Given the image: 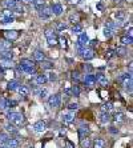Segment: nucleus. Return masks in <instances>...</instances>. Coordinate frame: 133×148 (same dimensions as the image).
Returning <instances> with one entry per match:
<instances>
[{
  "instance_id": "obj_8",
  "label": "nucleus",
  "mask_w": 133,
  "mask_h": 148,
  "mask_svg": "<svg viewBox=\"0 0 133 148\" xmlns=\"http://www.w3.org/2000/svg\"><path fill=\"white\" fill-rule=\"evenodd\" d=\"M96 82H97L100 86H102V87H106L108 86V79H106V76L104 74H96Z\"/></svg>"
},
{
  "instance_id": "obj_59",
  "label": "nucleus",
  "mask_w": 133,
  "mask_h": 148,
  "mask_svg": "<svg viewBox=\"0 0 133 148\" xmlns=\"http://www.w3.org/2000/svg\"><path fill=\"white\" fill-rule=\"evenodd\" d=\"M97 8L100 9V11H102V9H104V5H102L101 3H98V4H97Z\"/></svg>"
},
{
  "instance_id": "obj_10",
  "label": "nucleus",
  "mask_w": 133,
  "mask_h": 148,
  "mask_svg": "<svg viewBox=\"0 0 133 148\" xmlns=\"http://www.w3.org/2000/svg\"><path fill=\"white\" fill-rule=\"evenodd\" d=\"M89 39H88V35L87 34H84V32H81L79 35V45H81V47H85L87 44H88Z\"/></svg>"
},
{
  "instance_id": "obj_26",
  "label": "nucleus",
  "mask_w": 133,
  "mask_h": 148,
  "mask_svg": "<svg viewBox=\"0 0 133 148\" xmlns=\"http://www.w3.org/2000/svg\"><path fill=\"white\" fill-rule=\"evenodd\" d=\"M33 59H35V60H37V61L44 60V53L37 49V51H35V52H33Z\"/></svg>"
},
{
  "instance_id": "obj_1",
  "label": "nucleus",
  "mask_w": 133,
  "mask_h": 148,
  "mask_svg": "<svg viewBox=\"0 0 133 148\" xmlns=\"http://www.w3.org/2000/svg\"><path fill=\"white\" fill-rule=\"evenodd\" d=\"M7 119L16 127H20V126H24L25 124V118L20 112H8L7 113Z\"/></svg>"
},
{
  "instance_id": "obj_14",
  "label": "nucleus",
  "mask_w": 133,
  "mask_h": 148,
  "mask_svg": "<svg viewBox=\"0 0 133 148\" xmlns=\"http://www.w3.org/2000/svg\"><path fill=\"white\" fill-rule=\"evenodd\" d=\"M113 122L117 124V123H124L125 122V115L123 112H116L115 116H113Z\"/></svg>"
},
{
  "instance_id": "obj_47",
  "label": "nucleus",
  "mask_w": 133,
  "mask_h": 148,
  "mask_svg": "<svg viewBox=\"0 0 133 148\" xmlns=\"http://www.w3.org/2000/svg\"><path fill=\"white\" fill-rule=\"evenodd\" d=\"M3 16H13V11L12 9L5 8L4 11H3Z\"/></svg>"
},
{
  "instance_id": "obj_12",
  "label": "nucleus",
  "mask_w": 133,
  "mask_h": 148,
  "mask_svg": "<svg viewBox=\"0 0 133 148\" xmlns=\"http://www.w3.org/2000/svg\"><path fill=\"white\" fill-rule=\"evenodd\" d=\"M19 144H20V141H19L18 139H15V137H8V140H7V143H5V145L9 148H18Z\"/></svg>"
},
{
  "instance_id": "obj_13",
  "label": "nucleus",
  "mask_w": 133,
  "mask_h": 148,
  "mask_svg": "<svg viewBox=\"0 0 133 148\" xmlns=\"http://www.w3.org/2000/svg\"><path fill=\"white\" fill-rule=\"evenodd\" d=\"M0 67H1V68H12L13 61L11 60V59H3V57H1V60H0Z\"/></svg>"
},
{
  "instance_id": "obj_25",
  "label": "nucleus",
  "mask_w": 133,
  "mask_h": 148,
  "mask_svg": "<svg viewBox=\"0 0 133 148\" xmlns=\"http://www.w3.org/2000/svg\"><path fill=\"white\" fill-rule=\"evenodd\" d=\"M120 24H121V22H117V23L106 22V23H105V27H106V28H109V30H112V31H115L117 27H120Z\"/></svg>"
},
{
  "instance_id": "obj_28",
  "label": "nucleus",
  "mask_w": 133,
  "mask_h": 148,
  "mask_svg": "<svg viewBox=\"0 0 133 148\" xmlns=\"http://www.w3.org/2000/svg\"><path fill=\"white\" fill-rule=\"evenodd\" d=\"M5 130L8 131V132H11V134H13V135H16V134H18V128H16V126H13L12 123L7 124V126H5Z\"/></svg>"
},
{
  "instance_id": "obj_35",
  "label": "nucleus",
  "mask_w": 133,
  "mask_h": 148,
  "mask_svg": "<svg viewBox=\"0 0 133 148\" xmlns=\"http://www.w3.org/2000/svg\"><path fill=\"white\" fill-rule=\"evenodd\" d=\"M33 5H35V8L37 9V11H40V9L44 7V0H35V1H33Z\"/></svg>"
},
{
  "instance_id": "obj_48",
  "label": "nucleus",
  "mask_w": 133,
  "mask_h": 148,
  "mask_svg": "<svg viewBox=\"0 0 133 148\" xmlns=\"http://www.w3.org/2000/svg\"><path fill=\"white\" fill-rule=\"evenodd\" d=\"M65 28H66V23H64V22L57 23V30L59 31H63V30H65Z\"/></svg>"
},
{
  "instance_id": "obj_61",
  "label": "nucleus",
  "mask_w": 133,
  "mask_h": 148,
  "mask_svg": "<svg viewBox=\"0 0 133 148\" xmlns=\"http://www.w3.org/2000/svg\"><path fill=\"white\" fill-rule=\"evenodd\" d=\"M24 1H27V3H33L35 0H24Z\"/></svg>"
},
{
  "instance_id": "obj_56",
  "label": "nucleus",
  "mask_w": 133,
  "mask_h": 148,
  "mask_svg": "<svg viewBox=\"0 0 133 148\" xmlns=\"http://www.w3.org/2000/svg\"><path fill=\"white\" fill-rule=\"evenodd\" d=\"M84 70H87V71H92V67H91L89 64H85V65H84Z\"/></svg>"
},
{
  "instance_id": "obj_55",
  "label": "nucleus",
  "mask_w": 133,
  "mask_h": 148,
  "mask_svg": "<svg viewBox=\"0 0 133 148\" xmlns=\"http://www.w3.org/2000/svg\"><path fill=\"white\" fill-rule=\"evenodd\" d=\"M13 105H18L16 100H8V107H13Z\"/></svg>"
},
{
  "instance_id": "obj_64",
  "label": "nucleus",
  "mask_w": 133,
  "mask_h": 148,
  "mask_svg": "<svg viewBox=\"0 0 133 148\" xmlns=\"http://www.w3.org/2000/svg\"><path fill=\"white\" fill-rule=\"evenodd\" d=\"M31 148H32V147H31Z\"/></svg>"
},
{
  "instance_id": "obj_15",
  "label": "nucleus",
  "mask_w": 133,
  "mask_h": 148,
  "mask_svg": "<svg viewBox=\"0 0 133 148\" xmlns=\"http://www.w3.org/2000/svg\"><path fill=\"white\" fill-rule=\"evenodd\" d=\"M51 8H52V13H55L56 16H60L63 13V5L61 4H53Z\"/></svg>"
},
{
  "instance_id": "obj_32",
  "label": "nucleus",
  "mask_w": 133,
  "mask_h": 148,
  "mask_svg": "<svg viewBox=\"0 0 133 148\" xmlns=\"http://www.w3.org/2000/svg\"><path fill=\"white\" fill-rule=\"evenodd\" d=\"M125 53H126V49L124 47H117L115 49V55L117 56H125Z\"/></svg>"
},
{
  "instance_id": "obj_30",
  "label": "nucleus",
  "mask_w": 133,
  "mask_h": 148,
  "mask_svg": "<svg viewBox=\"0 0 133 148\" xmlns=\"http://www.w3.org/2000/svg\"><path fill=\"white\" fill-rule=\"evenodd\" d=\"M11 47H12V43L8 41V40L0 41V48H1V51H3V49H11Z\"/></svg>"
},
{
  "instance_id": "obj_63",
  "label": "nucleus",
  "mask_w": 133,
  "mask_h": 148,
  "mask_svg": "<svg viewBox=\"0 0 133 148\" xmlns=\"http://www.w3.org/2000/svg\"><path fill=\"white\" fill-rule=\"evenodd\" d=\"M0 74H3V70H1V67H0Z\"/></svg>"
},
{
  "instance_id": "obj_42",
  "label": "nucleus",
  "mask_w": 133,
  "mask_h": 148,
  "mask_svg": "<svg viewBox=\"0 0 133 148\" xmlns=\"http://www.w3.org/2000/svg\"><path fill=\"white\" fill-rule=\"evenodd\" d=\"M7 140H8V136L5 134H0V145H5Z\"/></svg>"
},
{
  "instance_id": "obj_52",
  "label": "nucleus",
  "mask_w": 133,
  "mask_h": 148,
  "mask_svg": "<svg viewBox=\"0 0 133 148\" xmlns=\"http://www.w3.org/2000/svg\"><path fill=\"white\" fill-rule=\"evenodd\" d=\"M68 108L72 109V111H76V109L79 108V104H77V103H71V104L68 105Z\"/></svg>"
},
{
  "instance_id": "obj_34",
  "label": "nucleus",
  "mask_w": 133,
  "mask_h": 148,
  "mask_svg": "<svg viewBox=\"0 0 133 148\" xmlns=\"http://www.w3.org/2000/svg\"><path fill=\"white\" fill-rule=\"evenodd\" d=\"M8 108V100L4 99V97H0V109L4 111V109Z\"/></svg>"
},
{
  "instance_id": "obj_37",
  "label": "nucleus",
  "mask_w": 133,
  "mask_h": 148,
  "mask_svg": "<svg viewBox=\"0 0 133 148\" xmlns=\"http://www.w3.org/2000/svg\"><path fill=\"white\" fill-rule=\"evenodd\" d=\"M81 147L83 148L91 147V139H88V137H83V139H81Z\"/></svg>"
},
{
  "instance_id": "obj_7",
  "label": "nucleus",
  "mask_w": 133,
  "mask_h": 148,
  "mask_svg": "<svg viewBox=\"0 0 133 148\" xmlns=\"http://www.w3.org/2000/svg\"><path fill=\"white\" fill-rule=\"evenodd\" d=\"M48 103H49L51 107H59L60 103H61V99H60V96L59 95H52L48 99Z\"/></svg>"
},
{
  "instance_id": "obj_51",
  "label": "nucleus",
  "mask_w": 133,
  "mask_h": 148,
  "mask_svg": "<svg viewBox=\"0 0 133 148\" xmlns=\"http://www.w3.org/2000/svg\"><path fill=\"white\" fill-rule=\"evenodd\" d=\"M113 55H115V51H112V49H108V51L105 52V59H111Z\"/></svg>"
},
{
  "instance_id": "obj_24",
  "label": "nucleus",
  "mask_w": 133,
  "mask_h": 148,
  "mask_svg": "<svg viewBox=\"0 0 133 148\" xmlns=\"http://www.w3.org/2000/svg\"><path fill=\"white\" fill-rule=\"evenodd\" d=\"M100 120H101L102 123H109L112 120V118L108 112H101V115H100Z\"/></svg>"
},
{
  "instance_id": "obj_50",
  "label": "nucleus",
  "mask_w": 133,
  "mask_h": 148,
  "mask_svg": "<svg viewBox=\"0 0 133 148\" xmlns=\"http://www.w3.org/2000/svg\"><path fill=\"white\" fill-rule=\"evenodd\" d=\"M64 145H65V148H75V144L72 143L71 140H65L64 141Z\"/></svg>"
},
{
  "instance_id": "obj_29",
  "label": "nucleus",
  "mask_w": 133,
  "mask_h": 148,
  "mask_svg": "<svg viewBox=\"0 0 133 148\" xmlns=\"http://www.w3.org/2000/svg\"><path fill=\"white\" fill-rule=\"evenodd\" d=\"M72 32H73V34H77V35H80V34L83 32V26H81V24H79V23H76V24H73Z\"/></svg>"
},
{
  "instance_id": "obj_16",
  "label": "nucleus",
  "mask_w": 133,
  "mask_h": 148,
  "mask_svg": "<svg viewBox=\"0 0 133 148\" xmlns=\"http://www.w3.org/2000/svg\"><path fill=\"white\" fill-rule=\"evenodd\" d=\"M104 147H105V140L101 139V137L95 139V141H93V148H104Z\"/></svg>"
},
{
  "instance_id": "obj_40",
  "label": "nucleus",
  "mask_w": 133,
  "mask_h": 148,
  "mask_svg": "<svg viewBox=\"0 0 133 148\" xmlns=\"http://www.w3.org/2000/svg\"><path fill=\"white\" fill-rule=\"evenodd\" d=\"M0 22L1 23H12V22H15V18H13V16H1Z\"/></svg>"
},
{
  "instance_id": "obj_19",
  "label": "nucleus",
  "mask_w": 133,
  "mask_h": 148,
  "mask_svg": "<svg viewBox=\"0 0 133 148\" xmlns=\"http://www.w3.org/2000/svg\"><path fill=\"white\" fill-rule=\"evenodd\" d=\"M47 82H48V80H47V76H45V75L41 74V75H37V76H36V83L39 84V86H44Z\"/></svg>"
},
{
  "instance_id": "obj_44",
  "label": "nucleus",
  "mask_w": 133,
  "mask_h": 148,
  "mask_svg": "<svg viewBox=\"0 0 133 148\" xmlns=\"http://www.w3.org/2000/svg\"><path fill=\"white\" fill-rule=\"evenodd\" d=\"M57 43H60V45H61L63 48H68V44H66L65 37H60V39L57 40Z\"/></svg>"
},
{
  "instance_id": "obj_4",
  "label": "nucleus",
  "mask_w": 133,
  "mask_h": 148,
  "mask_svg": "<svg viewBox=\"0 0 133 148\" xmlns=\"http://www.w3.org/2000/svg\"><path fill=\"white\" fill-rule=\"evenodd\" d=\"M39 16L43 19V20L49 19L51 16H52V8H51V7H45V8L43 7V8L39 11Z\"/></svg>"
},
{
  "instance_id": "obj_58",
  "label": "nucleus",
  "mask_w": 133,
  "mask_h": 148,
  "mask_svg": "<svg viewBox=\"0 0 133 148\" xmlns=\"http://www.w3.org/2000/svg\"><path fill=\"white\" fill-rule=\"evenodd\" d=\"M112 132V134H117V130H116L115 127H111V130H109Z\"/></svg>"
},
{
  "instance_id": "obj_45",
  "label": "nucleus",
  "mask_w": 133,
  "mask_h": 148,
  "mask_svg": "<svg viewBox=\"0 0 133 148\" xmlns=\"http://www.w3.org/2000/svg\"><path fill=\"white\" fill-rule=\"evenodd\" d=\"M48 40V44L49 45H56L57 44V37L55 36V37H49V39H47Z\"/></svg>"
},
{
  "instance_id": "obj_43",
  "label": "nucleus",
  "mask_w": 133,
  "mask_h": 148,
  "mask_svg": "<svg viewBox=\"0 0 133 148\" xmlns=\"http://www.w3.org/2000/svg\"><path fill=\"white\" fill-rule=\"evenodd\" d=\"M45 36H47V39H49V37H55L56 36V34L53 32V30H45Z\"/></svg>"
},
{
  "instance_id": "obj_22",
  "label": "nucleus",
  "mask_w": 133,
  "mask_h": 148,
  "mask_svg": "<svg viewBox=\"0 0 133 148\" xmlns=\"http://www.w3.org/2000/svg\"><path fill=\"white\" fill-rule=\"evenodd\" d=\"M120 41L124 44V45H130V44L133 43V39H132V36L125 35V36H123V37L120 39Z\"/></svg>"
},
{
  "instance_id": "obj_3",
  "label": "nucleus",
  "mask_w": 133,
  "mask_h": 148,
  "mask_svg": "<svg viewBox=\"0 0 133 148\" xmlns=\"http://www.w3.org/2000/svg\"><path fill=\"white\" fill-rule=\"evenodd\" d=\"M3 32V36L8 41H15V40L19 37V31H15V30H5V31H1Z\"/></svg>"
},
{
  "instance_id": "obj_21",
  "label": "nucleus",
  "mask_w": 133,
  "mask_h": 148,
  "mask_svg": "<svg viewBox=\"0 0 133 148\" xmlns=\"http://www.w3.org/2000/svg\"><path fill=\"white\" fill-rule=\"evenodd\" d=\"M40 67H41L43 70H52V68H53V63H51V61L41 60V61H40Z\"/></svg>"
},
{
  "instance_id": "obj_2",
  "label": "nucleus",
  "mask_w": 133,
  "mask_h": 148,
  "mask_svg": "<svg viewBox=\"0 0 133 148\" xmlns=\"http://www.w3.org/2000/svg\"><path fill=\"white\" fill-rule=\"evenodd\" d=\"M120 82L123 83V86L125 87V89L129 92H132V74H124L120 76Z\"/></svg>"
},
{
  "instance_id": "obj_54",
  "label": "nucleus",
  "mask_w": 133,
  "mask_h": 148,
  "mask_svg": "<svg viewBox=\"0 0 133 148\" xmlns=\"http://www.w3.org/2000/svg\"><path fill=\"white\" fill-rule=\"evenodd\" d=\"M97 40H92V41H88V44L89 45H91V48H93V47H96V45H97Z\"/></svg>"
},
{
  "instance_id": "obj_53",
  "label": "nucleus",
  "mask_w": 133,
  "mask_h": 148,
  "mask_svg": "<svg viewBox=\"0 0 133 148\" xmlns=\"http://www.w3.org/2000/svg\"><path fill=\"white\" fill-rule=\"evenodd\" d=\"M47 96H48V91H47V89H43V91L40 92V97H41V99H45Z\"/></svg>"
},
{
  "instance_id": "obj_11",
  "label": "nucleus",
  "mask_w": 133,
  "mask_h": 148,
  "mask_svg": "<svg viewBox=\"0 0 133 148\" xmlns=\"http://www.w3.org/2000/svg\"><path fill=\"white\" fill-rule=\"evenodd\" d=\"M33 128H35L36 132H43V131H44L45 128H47V123H45L44 120H40V122L35 123Z\"/></svg>"
},
{
  "instance_id": "obj_57",
  "label": "nucleus",
  "mask_w": 133,
  "mask_h": 148,
  "mask_svg": "<svg viewBox=\"0 0 133 148\" xmlns=\"http://www.w3.org/2000/svg\"><path fill=\"white\" fill-rule=\"evenodd\" d=\"M69 3H71V4H79L80 0H69Z\"/></svg>"
},
{
  "instance_id": "obj_18",
  "label": "nucleus",
  "mask_w": 133,
  "mask_h": 148,
  "mask_svg": "<svg viewBox=\"0 0 133 148\" xmlns=\"http://www.w3.org/2000/svg\"><path fill=\"white\" fill-rule=\"evenodd\" d=\"M16 1H18V0H4L1 4H3V7H4V8L12 9L13 7H15V4H16Z\"/></svg>"
},
{
  "instance_id": "obj_33",
  "label": "nucleus",
  "mask_w": 133,
  "mask_h": 148,
  "mask_svg": "<svg viewBox=\"0 0 133 148\" xmlns=\"http://www.w3.org/2000/svg\"><path fill=\"white\" fill-rule=\"evenodd\" d=\"M63 120H64V123H72L75 120V116L72 113H66V115H63Z\"/></svg>"
},
{
  "instance_id": "obj_27",
  "label": "nucleus",
  "mask_w": 133,
  "mask_h": 148,
  "mask_svg": "<svg viewBox=\"0 0 133 148\" xmlns=\"http://www.w3.org/2000/svg\"><path fill=\"white\" fill-rule=\"evenodd\" d=\"M113 108H115V107H113V103H105V104L101 105L102 112H109V111H112Z\"/></svg>"
},
{
  "instance_id": "obj_20",
  "label": "nucleus",
  "mask_w": 133,
  "mask_h": 148,
  "mask_svg": "<svg viewBox=\"0 0 133 148\" xmlns=\"http://www.w3.org/2000/svg\"><path fill=\"white\" fill-rule=\"evenodd\" d=\"M16 91L19 92V95H22V96H28V93H29V89L25 86H19Z\"/></svg>"
},
{
  "instance_id": "obj_36",
  "label": "nucleus",
  "mask_w": 133,
  "mask_h": 148,
  "mask_svg": "<svg viewBox=\"0 0 133 148\" xmlns=\"http://www.w3.org/2000/svg\"><path fill=\"white\" fill-rule=\"evenodd\" d=\"M71 95L73 96H80V88L77 84H75V86H72L71 88Z\"/></svg>"
},
{
  "instance_id": "obj_39",
  "label": "nucleus",
  "mask_w": 133,
  "mask_h": 148,
  "mask_svg": "<svg viewBox=\"0 0 133 148\" xmlns=\"http://www.w3.org/2000/svg\"><path fill=\"white\" fill-rule=\"evenodd\" d=\"M115 18L117 19V22H123L125 18V13L123 12V11H117V12L115 13Z\"/></svg>"
},
{
  "instance_id": "obj_38",
  "label": "nucleus",
  "mask_w": 133,
  "mask_h": 148,
  "mask_svg": "<svg viewBox=\"0 0 133 148\" xmlns=\"http://www.w3.org/2000/svg\"><path fill=\"white\" fill-rule=\"evenodd\" d=\"M79 20H80L79 13H72L71 16H69V22L73 23V24H76V23H79Z\"/></svg>"
},
{
  "instance_id": "obj_60",
  "label": "nucleus",
  "mask_w": 133,
  "mask_h": 148,
  "mask_svg": "<svg viewBox=\"0 0 133 148\" xmlns=\"http://www.w3.org/2000/svg\"><path fill=\"white\" fill-rule=\"evenodd\" d=\"M65 95L71 96V89H69V88H65Z\"/></svg>"
},
{
  "instance_id": "obj_62",
  "label": "nucleus",
  "mask_w": 133,
  "mask_h": 148,
  "mask_svg": "<svg viewBox=\"0 0 133 148\" xmlns=\"http://www.w3.org/2000/svg\"><path fill=\"white\" fill-rule=\"evenodd\" d=\"M0 148H9V147H7V145H0Z\"/></svg>"
},
{
  "instance_id": "obj_41",
  "label": "nucleus",
  "mask_w": 133,
  "mask_h": 148,
  "mask_svg": "<svg viewBox=\"0 0 133 148\" xmlns=\"http://www.w3.org/2000/svg\"><path fill=\"white\" fill-rule=\"evenodd\" d=\"M113 32H115V31H112V30H109V28H104V36H105L106 39H109V37H112V36H113Z\"/></svg>"
},
{
  "instance_id": "obj_5",
  "label": "nucleus",
  "mask_w": 133,
  "mask_h": 148,
  "mask_svg": "<svg viewBox=\"0 0 133 148\" xmlns=\"http://www.w3.org/2000/svg\"><path fill=\"white\" fill-rule=\"evenodd\" d=\"M81 55L84 57L85 60H92L93 57H95V51H93V48H83V51H81Z\"/></svg>"
},
{
  "instance_id": "obj_46",
  "label": "nucleus",
  "mask_w": 133,
  "mask_h": 148,
  "mask_svg": "<svg viewBox=\"0 0 133 148\" xmlns=\"http://www.w3.org/2000/svg\"><path fill=\"white\" fill-rule=\"evenodd\" d=\"M72 80L76 82V83H79L80 82V74L79 72H73V74H72Z\"/></svg>"
},
{
  "instance_id": "obj_6",
  "label": "nucleus",
  "mask_w": 133,
  "mask_h": 148,
  "mask_svg": "<svg viewBox=\"0 0 133 148\" xmlns=\"http://www.w3.org/2000/svg\"><path fill=\"white\" fill-rule=\"evenodd\" d=\"M96 83V78H95V75H91V74H87L84 76V84L87 87H93Z\"/></svg>"
},
{
  "instance_id": "obj_17",
  "label": "nucleus",
  "mask_w": 133,
  "mask_h": 148,
  "mask_svg": "<svg viewBox=\"0 0 133 148\" xmlns=\"http://www.w3.org/2000/svg\"><path fill=\"white\" fill-rule=\"evenodd\" d=\"M19 86H20V84H19L18 80H11V82L7 84V89H8V91H16Z\"/></svg>"
},
{
  "instance_id": "obj_31",
  "label": "nucleus",
  "mask_w": 133,
  "mask_h": 148,
  "mask_svg": "<svg viewBox=\"0 0 133 148\" xmlns=\"http://www.w3.org/2000/svg\"><path fill=\"white\" fill-rule=\"evenodd\" d=\"M12 11L13 12H18V13H23L24 12V7H23L19 1H16V4H15V7L12 8Z\"/></svg>"
},
{
  "instance_id": "obj_49",
  "label": "nucleus",
  "mask_w": 133,
  "mask_h": 148,
  "mask_svg": "<svg viewBox=\"0 0 133 148\" xmlns=\"http://www.w3.org/2000/svg\"><path fill=\"white\" fill-rule=\"evenodd\" d=\"M45 76H47V75H45ZM56 79H57V76L55 74H48V76H47V80H49V82H55Z\"/></svg>"
},
{
  "instance_id": "obj_23",
  "label": "nucleus",
  "mask_w": 133,
  "mask_h": 148,
  "mask_svg": "<svg viewBox=\"0 0 133 148\" xmlns=\"http://www.w3.org/2000/svg\"><path fill=\"white\" fill-rule=\"evenodd\" d=\"M0 55H1L3 59H11V60H12V57H13V53L11 52L9 49H3V51L0 52Z\"/></svg>"
},
{
  "instance_id": "obj_9",
  "label": "nucleus",
  "mask_w": 133,
  "mask_h": 148,
  "mask_svg": "<svg viewBox=\"0 0 133 148\" xmlns=\"http://www.w3.org/2000/svg\"><path fill=\"white\" fill-rule=\"evenodd\" d=\"M88 135H89V127L88 126H80L79 127V136H80V139L87 137Z\"/></svg>"
}]
</instances>
